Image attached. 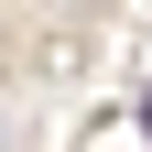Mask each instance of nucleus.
Here are the masks:
<instances>
[{"label":"nucleus","instance_id":"nucleus-1","mask_svg":"<svg viewBox=\"0 0 152 152\" xmlns=\"http://www.w3.org/2000/svg\"><path fill=\"white\" fill-rule=\"evenodd\" d=\"M141 130H152V98H141Z\"/></svg>","mask_w":152,"mask_h":152}]
</instances>
